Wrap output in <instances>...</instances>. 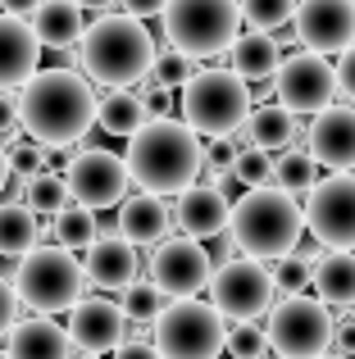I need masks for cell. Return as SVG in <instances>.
Wrapping results in <instances>:
<instances>
[{"label": "cell", "mask_w": 355, "mask_h": 359, "mask_svg": "<svg viewBox=\"0 0 355 359\" xmlns=\"http://www.w3.org/2000/svg\"><path fill=\"white\" fill-rule=\"evenodd\" d=\"M23 205L32 214H55L69 205V187H64L60 173H51V168H41V173H32L23 182Z\"/></svg>", "instance_id": "1f68e13d"}, {"label": "cell", "mask_w": 355, "mask_h": 359, "mask_svg": "<svg viewBox=\"0 0 355 359\" xmlns=\"http://www.w3.org/2000/svg\"><path fill=\"white\" fill-rule=\"evenodd\" d=\"M301 219L328 250H355V173H328L310 187Z\"/></svg>", "instance_id": "8fae6325"}, {"label": "cell", "mask_w": 355, "mask_h": 359, "mask_svg": "<svg viewBox=\"0 0 355 359\" xmlns=\"http://www.w3.org/2000/svg\"><path fill=\"white\" fill-rule=\"evenodd\" d=\"M151 337H155L151 346L160 359H219L228 323L210 300L187 296L160 309V318L151 323Z\"/></svg>", "instance_id": "ba28073f"}, {"label": "cell", "mask_w": 355, "mask_h": 359, "mask_svg": "<svg viewBox=\"0 0 355 359\" xmlns=\"http://www.w3.org/2000/svg\"><path fill=\"white\" fill-rule=\"evenodd\" d=\"M41 241V223L23 201H0V255L18 259L23 250Z\"/></svg>", "instance_id": "f1b7e54d"}, {"label": "cell", "mask_w": 355, "mask_h": 359, "mask_svg": "<svg viewBox=\"0 0 355 359\" xmlns=\"http://www.w3.org/2000/svg\"><path fill=\"white\" fill-rule=\"evenodd\" d=\"M269 323H264V337L274 346V355L283 359H314L333 346V314L323 300H310V296H283L264 309Z\"/></svg>", "instance_id": "9c48e42d"}, {"label": "cell", "mask_w": 355, "mask_h": 359, "mask_svg": "<svg viewBox=\"0 0 355 359\" xmlns=\"http://www.w3.org/2000/svg\"><path fill=\"white\" fill-rule=\"evenodd\" d=\"M301 141L319 168L351 173L355 168V109L351 105H323L314 114V123H305Z\"/></svg>", "instance_id": "2e32d148"}, {"label": "cell", "mask_w": 355, "mask_h": 359, "mask_svg": "<svg viewBox=\"0 0 355 359\" xmlns=\"http://www.w3.org/2000/svg\"><path fill=\"white\" fill-rule=\"evenodd\" d=\"M119 309H123L128 323L151 327L155 318H160V309H164V291L155 287L151 278H133L128 287H119Z\"/></svg>", "instance_id": "4dcf8cb0"}, {"label": "cell", "mask_w": 355, "mask_h": 359, "mask_svg": "<svg viewBox=\"0 0 355 359\" xmlns=\"http://www.w3.org/2000/svg\"><path fill=\"white\" fill-rule=\"evenodd\" d=\"M192 69H196V60H187V55H178V50H164V55H155V64H151V73L146 78L155 82V87H182L187 78H192Z\"/></svg>", "instance_id": "8d00e7d4"}, {"label": "cell", "mask_w": 355, "mask_h": 359, "mask_svg": "<svg viewBox=\"0 0 355 359\" xmlns=\"http://www.w3.org/2000/svg\"><path fill=\"white\" fill-rule=\"evenodd\" d=\"M278 60H283V50H278V41L269 32H237V41L228 46V69L237 73L241 82L274 78Z\"/></svg>", "instance_id": "484cf974"}, {"label": "cell", "mask_w": 355, "mask_h": 359, "mask_svg": "<svg viewBox=\"0 0 355 359\" xmlns=\"http://www.w3.org/2000/svg\"><path fill=\"white\" fill-rule=\"evenodd\" d=\"M269 173H274V155L264 146H237L232 155V177L241 187H269Z\"/></svg>", "instance_id": "e575fe53"}, {"label": "cell", "mask_w": 355, "mask_h": 359, "mask_svg": "<svg viewBox=\"0 0 355 359\" xmlns=\"http://www.w3.org/2000/svg\"><path fill=\"white\" fill-rule=\"evenodd\" d=\"M214 273V259L196 237H164L151 245V264H146V278L173 300L201 296L205 282Z\"/></svg>", "instance_id": "4fadbf2b"}, {"label": "cell", "mask_w": 355, "mask_h": 359, "mask_svg": "<svg viewBox=\"0 0 355 359\" xmlns=\"http://www.w3.org/2000/svg\"><path fill=\"white\" fill-rule=\"evenodd\" d=\"M333 73H337V91H347V96L355 100V46L342 50V60L333 64Z\"/></svg>", "instance_id": "ab89813d"}, {"label": "cell", "mask_w": 355, "mask_h": 359, "mask_svg": "<svg viewBox=\"0 0 355 359\" xmlns=\"http://www.w3.org/2000/svg\"><path fill=\"white\" fill-rule=\"evenodd\" d=\"M237 9L250 32H278V27L292 23L296 0H237Z\"/></svg>", "instance_id": "d6a6232c"}, {"label": "cell", "mask_w": 355, "mask_h": 359, "mask_svg": "<svg viewBox=\"0 0 355 359\" xmlns=\"http://www.w3.org/2000/svg\"><path fill=\"white\" fill-rule=\"evenodd\" d=\"M178 105H182V123L201 141L232 137L250 114V87L232 69H192Z\"/></svg>", "instance_id": "8992f818"}, {"label": "cell", "mask_w": 355, "mask_h": 359, "mask_svg": "<svg viewBox=\"0 0 355 359\" xmlns=\"http://www.w3.org/2000/svg\"><path fill=\"white\" fill-rule=\"evenodd\" d=\"M9 346L5 359H73V341L51 314H36V318H18L9 327Z\"/></svg>", "instance_id": "44dd1931"}, {"label": "cell", "mask_w": 355, "mask_h": 359, "mask_svg": "<svg viewBox=\"0 0 355 359\" xmlns=\"http://www.w3.org/2000/svg\"><path fill=\"white\" fill-rule=\"evenodd\" d=\"M351 359H355V355H351Z\"/></svg>", "instance_id": "f5cc1de1"}, {"label": "cell", "mask_w": 355, "mask_h": 359, "mask_svg": "<svg viewBox=\"0 0 355 359\" xmlns=\"http://www.w3.org/2000/svg\"><path fill=\"white\" fill-rule=\"evenodd\" d=\"M14 128H18V100L0 91V137H14Z\"/></svg>", "instance_id": "60d3db41"}, {"label": "cell", "mask_w": 355, "mask_h": 359, "mask_svg": "<svg viewBox=\"0 0 355 359\" xmlns=\"http://www.w3.org/2000/svg\"><path fill=\"white\" fill-rule=\"evenodd\" d=\"M269 264H274V269H269V278H274V287H278V291L296 296L301 287H310V269H314V264H305L301 255L287 250V255H278V259H269Z\"/></svg>", "instance_id": "d590c367"}, {"label": "cell", "mask_w": 355, "mask_h": 359, "mask_svg": "<svg viewBox=\"0 0 355 359\" xmlns=\"http://www.w3.org/2000/svg\"><path fill=\"white\" fill-rule=\"evenodd\" d=\"M123 5V14H133V18H155L164 9V0H119Z\"/></svg>", "instance_id": "7bdbcfd3"}, {"label": "cell", "mask_w": 355, "mask_h": 359, "mask_svg": "<svg viewBox=\"0 0 355 359\" xmlns=\"http://www.w3.org/2000/svg\"><path fill=\"white\" fill-rule=\"evenodd\" d=\"M0 359H5V351H0Z\"/></svg>", "instance_id": "816d5d0a"}, {"label": "cell", "mask_w": 355, "mask_h": 359, "mask_svg": "<svg viewBox=\"0 0 355 359\" xmlns=\"http://www.w3.org/2000/svg\"><path fill=\"white\" fill-rule=\"evenodd\" d=\"M210 305L223 314V323H241V318H264V309L274 305L278 287L269 278L264 259H223L219 269L210 273Z\"/></svg>", "instance_id": "30bf717a"}, {"label": "cell", "mask_w": 355, "mask_h": 359, "mask_svg": "<svg viewBox=\"0 0 355 359\" xmlns=\"http://www.w3.org/2000/svg\"><path fill=\"white\" fill-rule=\"evenodd\" d=\"M269 182H274L278 191H287V196H305L314 182H319V164L310 159V150H296V146H287V150H278V159H274V173H269Z\"/></svg>", "instance_id": "f546056e"}, {"label": "cell", "mask_w": 355, "mask_h": 359, "mask_svg": "<svg viewBox=\"0 0 355 359\" xmlns=\"http://www.w3.org/2000/svg\"><path fill=\"white\" fill-rule=\"evenodd\" d=\"M27 27H32L41 50H73L82 27H87V18H82V9L73 5V0H41V5L27 14Z\"/></svg>", "instance_id": "cb8c5ba5"}, {"label": "cell", "mask_w": 355, "mask_h": 359, "mask_svg": "<svg viewBox=\"0 0 355 359\" xmlns=\"http://www.w3.org/2000/svg\"><path fill=\"white\" fill-rule=\"evenodd\" d=\"M310 287H314V300L351 309L355 305V250H323L310 269Z\"/></svg>", "instance_id": "d4e9b609"}, {"label": "cell", "mask_w": 355, "mask_h": 359, "mask_svg": "<svg viewBox=\"0 0 355 359\" xmlns=\"http://www.w3.org/2000/svg\"><path fill=\"white\" fill-rule=\"evenodd\" d=\"M237 132H241V137H232V141H241V146L287 150L292 141H301L305 123H301V114H292L287 105L269 100V105H250V114H246V123H241Z\"/></svg>", "instance_id": "603a6c76"}, {"label": "cell", "mask_w": 355, "mask_h": 359, "mask_svg": "<svg viewBox=\"0 0 355 359\" xmlns=\"http://www.w3.org/2000/svg\"><path fill=\"white\" fill-rule=\"evenodd\" d=\"M164 41L187 60H214L228 55V46L241 32L237 0H164Z\"/></svg>", "instance_id": "52a82bcc"}, {"label": "cell", "mask_w": 355, "mask_h": 359, "mask_svg": "<svg viewBox=\"0 0 355 359\" xmlns=\"http://www.w3.org/2000/svg\"><path fill=\"white\" fill-rule=\"evenodd\" d=\"M228 214H232V201L210 182L182 187L173 205V223L182 228V237H196V241H210L219 232H228Z\"/></svg>", "instance_id": "ac0fdd59"}, {"label": "cell", "mask_w": 355, "mask_h": 359, "mask_svg": "<svg viewBox=\"0 0 355 359\" xmlns=\"http://www.w3.org/2000/svg\"><path fill=\"white\" fill-rule=\"evenodd\" d=\"M5 159H9V177L27 182L32 173H41V168H46V146H36L32 137H27V141H14V146L5 150Z\"/></svg>", "instance_id": "74e56055"}, {"label": "cell", "mask_w": 355, "mask_h": 359, "mask_svg": "<svg viewBox=\"0 0 355 359\" xmlns=\"http://www.w3.org/2000/svg\"><path fill=\"white\" fill-rule=\"evenodd\" d=\"M333 341L342 355H355V318H342V327H333Z\"/></svg>", "instance_id": "ee69618b"}, {"label": "cell", "mask_w": 355, "mask_h": 359, "mask_svg": "<svg viewBox=\"0 0 355 359\" xmlns=\"http://www.w3.org/2000/svg\"><path fill=\"white\" fill-rule=\"evenodd\" d=\"M173 228V210L164 205V196H123L119 201V219H114V232L123 237L128 245H155L164 241Z\"/></svg>", "instance_id": "d6986e66"}, {"label": "cell", "mask_w": 355, "mask_h": 359, "mask_svg": "<svg viewBox=\"0 0 355 359\" xmlns=\"http://www.w3.org/2000/svg\"><path fill=\"white\" fill-rule=\"evenodd\" d=\"M96 123L109 132V137H133L146 123V105L133 87H114L105 96H96Z\"/></svg>", "instance_id": "4316f807"}, {"label": "cell", "mask_w": 355, "mask_h": 359, "mask_svg": "<svg viewBox=\"0 0 355 359\" xmlns=\"http://www.w3.org/2000/svg\"><path fill=\"white\" fill-rule=\"evenodd\" d=\"M9 187V159H5V146H0V191Z\"/></svg>", "instance_id": "7dc6e473"}, {"label": "cell", "mask_w": 355, "mask_h": 359, "mask_svg": "<svg viewBox=\"0 0 355 359\" xmlns=\"http://www.w3.org/2000/svg\"><path fill=\"white\" fill-rule=\"evenodd\" d=\"M69 341L87 355H105L114 346L128 341V318L114 300H100V296H82L69 305Z\"/></svg>", "instance_id": "e0dca14e"}, {"label": "cell", "mask_w": 355, "mask_h": 359, "mask_svg": "<svg viewBox=\"0 0 355 359\" xmlns=\"http://www.w3.org/2000/svg\"><path fill=\"white\" fill-rule=\"evenodd\" d=\"M264 359H283V355H264Z\"/></svg>", "instance_id": "f907efd6"}, {"label": "cell", "mask_w": 355, "mask_h": 359, "mask_svg": "<svg viewBox=\"0 0 355 359\" xmlns=\"http://www.w3.org/2000/svg\"><path fill=\"white\" fill-rule=\"evenodd\" d=\"M314 359H351V355H342V351H323V355H314Z\"/></svg>", "instance_id": "c3c4849f"}, {"label": "cell", "mask_w": 355, "mask_h": 359, "mask_svg": "<svg viewBox=\"0 0 355 359\" xmlns=\"http://www.w3.org/2000/svg\"><path fill=\"white\" fill-rule=\"evenodd\" d=\"M155 36L133 14H100L78 36V64L82 78L96 87H137L155 64Z\"/></svg>", "instance_id": "3957f363"}, {"label": "cell", "mask_w": 355, "mask_h": 359, "mask_svg": "<svg viewBox=\"0 0 355 359\" xmlns=\"http://www.w3.org/2000/svg\"><path fill=\"white\" fill-rule=\"evenodd\" d=\"M292 32L301 50L342 55L355 46V0H296Z\"/></svg>", "instance_id": "9a60e30c"}, {"label": "cell", "mask_w": 355, "mask_h": 359, "mask_svg": "<svg viewBox=\"0 0 355 359\" xmlns=\"http://www.w3.org/2000/svg\"><path fill=\"white\" fill-rule=\"evenodd\" d=\"M128 177L151 196H178L201 177L205 141L178 118H146L128 137Z\"/></svg>", "instance_id": "7a4b0ae2"}, {"label": "cell", "mask_w": 355, "mask_h": 359, "mask_svg": "<svg viewBox=\"0 0 355 359\" xmlns=\"http://www.w3.org/2000/svg\"><path fill=\"white\" fill-rule=\"evenodd\" d=\"M114 359H160V355H155L151 341H123L114 346Z\"/></svg>", "instance_id": "b9f144b4"}, {"label": "cell", "mask_w": 355, "mask_h": 359, "mask_svg": "<svg viewBox=\"0 0 355 359\" xmlns=\"http://www.w3.org/2000/svg\"><path fill=\"white\" fill-rule=\"evenodd\" d=\"M51 237L55 245H64V250H87L91 241H96V210H87V205H64V210L51 214V228H41V241Z\"/></svg>", "instance_id": "83f0119b"}, {"label": "cell", "mask_w": 355, "mask_h": 359, "mask_svg": "<svg viewBox=\"0 0 355 359\" xmlns=\"http://www.w3.org/2000/svg\"><path fill=\"white\" fill-rule=\"evenodd\" d=\"M228 232H232V245L246 250L250 259H278V255H287L301 241L305 219H301L296 196L278 191V187L269 182V187H246V191L232 201Z\"/></svg>", "instance_id": "277c9868"}, {"label": "cell", "mask_w": 355, "mask_h": 359, "mask_svg": "<svg viewBox=\"0 0 355 359\" xmlns=\"http://www.w3.org/2000/svg\"><path fill=\"white\" fill-rule=\"evenodd\" d=\"M82 273H87V287L100 291H119L137 278V245H128L123 237H96L87 245V259H82Z\"/></svg>", "instance_id": "7402d4cb"}, {"label": "cell", "mask_w": 355, "mask_h": 359, "mask_svg": "<svg viewBox=\"0 0 355 359\" xmlns=\"http://www.w3.org/2000/svg\"><path fill=\"white\" fill-rule=\"evenodd\" d=\"M41 0H0V14H14V18H27Z\"/></svg>", "instance_id": "f6af8a7d"}, {"label": "cell", "mask_w": 355, "mask_h": 359, "mask_svg": "<svg viewBox=\"0 0 355 359\" xmlns=\"http://www.w3.org/2000/svg\"><path fill=\"white\" fill-rule=\"evenodd\" d=\"M36 64H41V46H36L27 18L0 14V91L23 87L36 73Z\"/></svg>", "instance_id": "ffe728a7"}, {"label": "cell", "mask_w": 355, "mask_h": 359, "mask_svg": "<svg viewBox=\"0 0 355 359\" xmlns=\"http://www.w3.org/2000/svg\"><path fill=\"white\" fill-rule=\"evenodd\" d=\"M18 305H27L32 314H64L73 300H82L87 291V273H82V259L64 245H41L18 255V269L9 278Z\"/></svg>", "instance_id": "5b68a950"}, {"label": "cell", "mask_w": 355, "mask_h": 359, "mask_svg": "<svg viewBox=\"0 0 355 359\" xmlns=\"http://www.w3.org/2000/svg\"><path fill=\"white\" fill-rule=\"evenodd\" d=\"M14 323H18V296H14V287H9V278H0V337Z\"/></svg>", "instance_id": "f35d334b"}, {"label": "cell", "mask_w": 355, "mask_h": 359, "mask_svg": "<svg viewBox=\"0 0 355 359\" xmlns=\"http://www.w3.org/2000/svg\"><path fill=\"white\" fill-rule=\"evenodd\" d=\"M274 96L278 105H287L292 114H319L323 105H333L337 96V73H333L328 55H314V50H292L278 60L274 69Z\"/></svg>", "instance_id": "7c38bea8"}, {"label": "cell", "mask_w": 355, "mask_h": 359, "mask_svg": "<svg viewBox=\"0 0 355 359\" xmlns=\"http://www.w3.org/2000/svg\"><path fill=\"white\" fill-rule=\"evenodd\" d=\"M223 351H228L232 359H264V355H269L264 323H255V318H241V323H228V337H223Z\"/></svg>", "instance_id": "836d02e7"}, {"label": "cell", "mask_w": 355, "mask_h": 359, "mask_svg": "<svg viewBox=\"0 0 355 359\" xmlns=\"http://www.w3.org/2000/svg\"><path fill=\"white\" fill-rule=\"evenodd\" d=\"M73 359H100V355H87V351H82V355H73Z\"/></svg>", "instance_id": "681fc988"}, {"label": "cell", "mask_w": 355, "mask_h": 359, "mask_svg": "<svg viewBox=\"0 0 355 359\" xmlns=\"http://www.w3.org/2000/svg\"><path fill=\"white\" fill-rule=\"evenodd\" d=\"M64 187H69L73 205H87V210H109L128 196L133 177H128V164L109 150H78V155L64 164Z\"/></svg>", "instance_id": "5bb4252c"}, {"label": "cell", "mask_w": 355, "mask_h": 359, "mask_svg": "<svg viewBox=\"0 0 355 359\" xmlns=\"http://www.w3.org/2000/svg\"><path fill=\"white\" fill-rule=\"evenodd\" d=\"M14 100L18 128L36 146H73L96 123V91L73 69H36Z\"/></svg>", "instance_id": "6da1fadb"}, {"label": "cell", "mask_w": 355, "mask_h": 359, "mask_svg": "<svg viewBox=\"0 0 355 359\" xmlns=\"http://www.w3.org/2000/svg\"><path fill=\"white\" fill-rule=\"evenodd\" d=\"M73 5H78L82 14H87V9H91V14H109V9H114L119 0H73Z\"/></svg>", "instance_id": "bcb514c9"}]
</instances>
